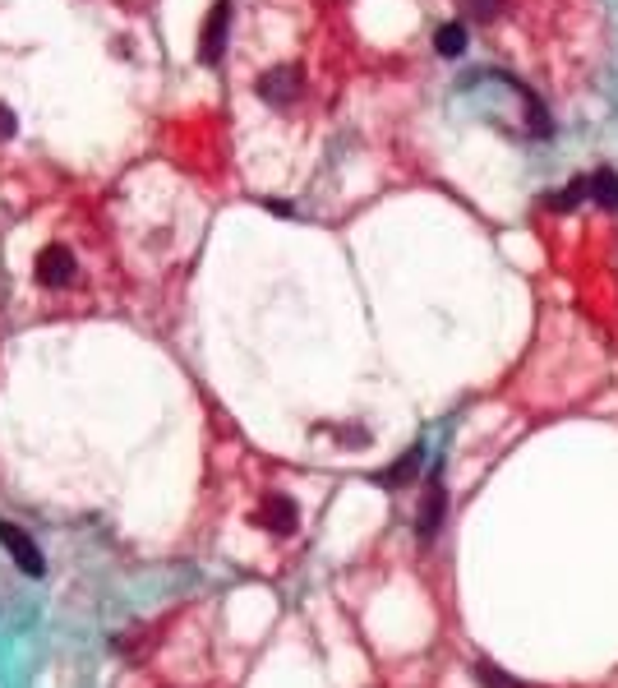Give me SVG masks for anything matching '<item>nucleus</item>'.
Segmentation results:
<instances>
[{
    "instance_id": "nucleus-2",
    "label": "nucleus",
    "mask_w": 618,
    "mask_h": 688,
    "mask_svg": "<svg viewBox=\"0 0 618 688\" xmlns=\"http://www.w3.org/2000/svg\"><path fill=\"white\" fill-rule=\"evenodd\" d=\"M226 28H231V0H217L213 10H208V24H203V42H199V61H203V65H217V61H222Z\"/></svg>"
},
{
    "instance_id": "nucleus-13",
    "label": "nucleus",
    "mask_w": 618,
    "mask_h": 688,
    "mask_svg": "<svg viewBox=\"0 0 618 688\" xmlns=\"http://www.w3.org/2000/svg\"><path fill=\"white\" fill-rule=\"evenodd\" d=\"M499 5L503 0H466V14H471V19H494Z\"/></svg>"
},
{
    "instance_id": "nucleus-1",
    "label": "nucleus",
    "mask_w": 618,
    "mask_h": 688,
    "mask_svg": "<svg viewBox=\"0 0 618 688\" xmlns=\"http://www.w3.org/2000/svg\"><path fill=\"white\" fill-rule=\"evenodd\" d=\"M0 545L10 550V559H14L19 568H24L28 578H42V573H47V559H42L37 541L24 532V527H14V522H0Z\"/></svg>"
},
{
    "instance_id": "nucleus-4",
    "label": "nucleus",
    "mask_w": 618,
    "mask_h": 688,
    "mask_svg": "<svg viewBox=\"0 0 618 688\" xmlns=\"http://www.w3.org/2000/svg\"><path fill=\"white\" fill-rule=\"evenodd\" d=\"M300 93V70L296 65H273L268 74H259V97L263 102H291V97Z\"/></svg>"
},
{
    "instance_id": "nucleus-11",
    "label": "nucleus",
    "mask_w": 618,
    "mask_h": 688,
    "mask_svg": "<svg viewBox=\"0 0 618 688\" xmlns=\"http://www.w3.org/2000/svg\"><path fill=\"white\" fill-rule=\"evenodd\" d=\"M476 679L485 688H526L522 679H512L508 670H499V665H489V661H476Z\"/></svg>"
},
{
    "instance_id": "nucleus-10",
    "label": "nucleus",
    "mask_w": 618,
    "mask_h": 688,
    "mask_svg": "<svg viewBox=\"0 0 618 688\" xmlns=\"http://www.w3.org/2000/svg\"><path fill=\"white\" fill-rule=\"evenodd\" d=\"M586 194H591V181H572L568 190H559V194H549V208L554 213H572V208L582 204Z\"/></svg>"
},
{
    "instance_id": "nucleus-14",
    "label": "nucleus",
    "mask_w": 618,
    "mask_h": 688,
    "mask_svg": "<svg viewBox=\"0 0 618 688\" xmlns=\"http://www.w3.org/2000/svg\"><path fill=\"white\" fill-rule=\"evenodd\" d=\"M14 130H19V121H14V111L0 102V144H5V139H14Z\"/></svg>"
},
{
    "instance_id": "nucleus-12",
    "label": "nucleus",
    "mask_w": 618,
    "mask_h": 688,
    "mask_svg": "<svg viewBox=\"0 0 618 688\" xmlns=\"http://www.w3.org/2000/svg\"><path fill=\"white\" fill-rule=\"evenodd\" d=\"M333 439L342 448H369V430H360V425H337Z\"/></svg>"
},
{
    "instance_id": "nucleus-8",
    "label": "nucleus",
    "mask_w": 618,
    "mask_h": 688,
    "mask_svg": "<svg viewBox=\"0 0 618 688\" xmlns=\"http://www.w3.org/2000/svg\"><path fill=\"white\" fill-rule=\"evenodd\" d=\"M591 199L600 208H618V171H609V167H600L591 176Z\"/></svg>"
},
{
    "instance_id": "nucleus-7",
    "label": "nucleus",
    "mask_w": 618,
    "mask_h": 688,
    "mask_svg": "<svg viewBox=\"0 0 618 688\" xmlns=\"http://www.w3.org/2000/svg\"><path fill=\"white\" fill-rule=\"evenodd\" d=\"M420 467H425V444L406 448L402 458H397L388 471H379L374 481H379V485H388V490H402V485H411V481H416V476H420Z\"/></svg>"
},
{
    "instance_id": "nucleus-9",
    "label": "nucleus",
    "mask_w": 618,
    "mask_h": 688,
    "mask_svg": "<svg viewBox=\"0 0 618 688\" xmlns=\"http://www.w3.org/2000/svg\"><path fill=\"white\" fill-rule=\"evenodd\" d=\"M434 47H439V56H462L466 51V24H443L439 37H434Z\"/></svg>"
},
{
    "instance_id": "nucleus-6",
    "label": "nucleus",
    "mask_w": 618,
    "mask_h": 688,
    "mask_svg": "<svg viewBox=\"0 0 618 688\" xmlns=\"http://www.w3.org/2000/svg\"><path fill=\"white\" fill-rule=\"evenodd\" d=\"M259 522L273 536H291V532H296V522H300V513H296V504H291L286 495H268V499H263V508H259Z\"/></svg>"
},
{
    "instance_id": "nucleus-3",
    "label": "nucleus",
    "mask_w": 618,
    "mask_h": 688,
    "mask_svg": "<svg viewBox=\"0 0 618 688\" xmlns=\"http://www.w3.org/2000/svg\"><path fill=\"white\" fill-rule=\"evenodd\" d=\"M74 273H79V264L65 245H42V254H37V282L42 287H65V282H74Z\"/></svg>"
},
{
    "instance_id": "nucleus-5",
    "label": "nucleus",
    "mask_w": 618,
    "mask_h": 688,
    "mask_svg": "<svg viewBox=\"0 0 618 688\" xmlns=\"http://www.w3.org/2000/svg\"><path fill=\"white\" fill-rule=\"evenodd\" d=\"M443 485H439V476H429V490H425V499H420V518H416V536H420V545H429L434 541V532H439V522H443Z\"/></svg>"
}]
</instances>
